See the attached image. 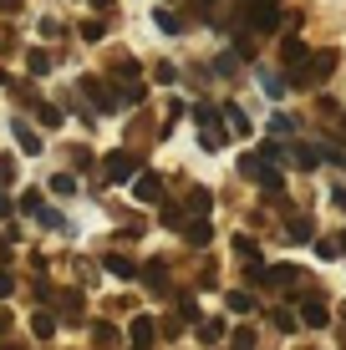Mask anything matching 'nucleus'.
<instances>
[{
    "mask_svg": "<svg viewBox=\"0 0 346 350\" xmlns=\"http://www.w3.org/2000/svg\"><path fill=\"white\" fill-rule=\"evenodd\" d=\"M336 62H341V56L331 51V46H326V51H306V62H301V66L291 71V87H301V92L321 87V81H326L331 71H336Z\"/></svg>",
    "mask_w": 346,
    "mask_h": 350,
    "instance_id": "f257e3e1",
    "label": "nucleus"
},
{
    "mask_svg": "<svg viewBox=\"0 0 346 350\" xmlns=\"http://www.w3.org/2000/svg\"><path fill=\"white\" fill-rule=\"evenodd\" d=\"M240 173L249 178V183H260L265 193H280V183H285V178H280V167L270 163L265 152H245V158H240Z\"/></svg>",
    "mask_w": 346,
    "mask_h": 350,
    "instance_id": "f03ea898",
    "label": "nucleus"
},
{
    "mask_svg": "<svg viewBox=\"0 0 346 350\" xmlns=\"http://www.w3.org/2000/svg\"><path fill=\"white\" fill-rule=\"evenodd\" d=\"M194 117H199V148H204V152H219V148H224V117H219V107L199 102Z\"/></svg>",
    "mask_w": 346,
    "mask_h": 350,
    "instance_id": "7ed1b4c3",
    "label": "nucleus"
},
{
    "mask_svg": "<svg viewBox=\"0 0 346 350\" xmlns=\"http://www.w3.org/2000/svg\"><path fill=\"white\" fill-rule=\"evenodd\" d=\"M249 31H275L280 26V0H245Z\"/></svg>",
    "mask_w": 346,
    "mask_h": 350,
    "instance_id": "20e7f679",
    "label": "nucleus"
},
{
    "mask_svg": "<svg viewBox=\"0 0 346 350\" xmlns=\"http://www.w3.org/2000/svg\"><path fill=\"white\" fill-rule=\"evenodd\" d=\"M82 92L92 96V107H97V112H117V107H123V96L107 87L102 77H82Z\"/></svg>",
    "mask_w": 346,
    "mask_h": 350,
    "instance_id": "39448f33",
    "label": "nucleus"
},
{
    "mask_svg": "<svg viewBox=\"0 0 346 350\" xmlns=\"http://www.w3.org/2000/svg\"><path fill=\"white\" fill-rule=\"evenodd\" d=\"M102 173H107V183H127V178L138 173V158L117 148V152H107V158H102Z\"/></svg>",
    "mask_w": 346,
    "mask_h": 350,
    "instance_id": "423d86ee",
    "label": "nucleus"
},
{
    "mask_svg": "<svg viewBox=\"0 0 346 350\" xmlns=\"http://www.w3.org/2000/svg\"><path fill=\"white\" fill-rule=\"evenodd\" d=\"M133 198L138 203H163V178L158 173H133Z\"/></svg>",
    "mask_w": 346,
    "mask_h": 350,
    "instance_id": "0eeeda50",
    "label": "nucleus"
},
{
    "mask_svg": "<svg viewBox=\"0 0 346 350\" xmlns=\"http://www.w3.org/2000/svg\"><path fill=\"white\" fill-rule=\"evenodd\" d=\"M295 320L311 325V330H321V325L331 320V310H326V299H321V295H306V299H301V315H295Z\"/></svg>",
    "mask_w": 346,
    "mask_h": 350,
    "instance_id": "6e6552de",
    "label": "nucleus"
},
{
    "mask_svg": "<svg viewBox=\"0 0 346 350\" xmlns=\"http://www.w3.org/2000/svg\"><path fill=\"white\" fill-rule=\"evenodd\" d=\"M153 335H158V320H153V315H138L133 330H127V340H133V350H153Z\"/></svg>",
    "mask_w": 346,
    "mask_h": 350,
    "instance_id": "1a4fd4ad",
    "label": "nucleus"
},
{
    "mask_svg": "<svg viewBox=\"0 0 346 350\" xmlns=\"http://www.w3.org/2000/svg\"><path fill=\"white\" fill-rule=\"evenodd\" d=\"M301 62H306V41H295V36H285V41H280V66H285V71H295Z\"/></svg>",
    "mask_w": 346,
    "mask_h": 350,
    "instance_id": "9d476101",
    "label": "nucleus"
},
{
    "mask_svg": "<svg viewBox=\"0 0 346 350\" xmlns=\"http://www.w3.org/2000/svg\"><path fill=\"white\" fill-rule=\"evenodd\" d=\"M295 280H301V269H295V264H275V269H265V284H270V289H291Z\"/></svg>",
    "mask_w": 346,
    "mask_h": 350,
    "instance_id": "9b49d317",
    "label": "nucleus"
},
{
    "mask_svg": "<svg viewBox=\"0 0 346 350\" xmlns=\"http://www.w3.org/2000/svg\"><path fill=\"white\" fill-rule=\"evenodd\" d=\"M285 239H291V244H311V239H316V224H311V219H291V224H285Z\"/></svg>",
    "mask_w": 346,
    "mask_h": 350,
    "instance_id": "f8f14e48",
    "label": "nucleus"
},
{
    "mask_svg": "<svg viewBox=\"0 0 346 350\" xmlns=\"http://www.w3.org/2000/svg\"><path fill=\"white\" fill-rule=\"evenodd\" d=\"M92 340H97L102 350H117V345H123V335H117V325H107V320H97V325H92Z\"/></svg>",
    "mask_w": 346,
    "mask_h": 350,
    "instance_id": "ddd939ff",
    "label": "nucleus"
},
{
    "mask_svg": "<svg viewBox=\"0 0 346 350\" xmlns=\"http://www.w3.org/2000/svg\"><path fill=\"white\" fill-rule=\"evenodd\" d=\"M56 310H62V315H66V325H77V320H82V295H77V289H66V295H56Z\"/></svg>",
    "mask_w": 346,
    "mask_h": 350,
    "instance_id": "4468645a",
    "label": "nucleus"
},
{
    "mask_svg": "<svg viewBox=\"0 0 346 350\" xmlns=\"http://www.w3.org/2000/svg\"><path fill=\"white\" fill-rule=\"evenodd\" d=\"M10 132H16V142H21V152H26V158H36V152H41V137H36L21 117H16V127H10Z\"/></svg>",
    "mask_w": 346,
    "mask_h": 350,
    "instance_id": "2eb2a0df",
    "label": "nucleus"
},
{
    "mask_svg": "<svg viewBox=\"0 0 346 350\" xmlns=\"http://www.w3.org/2000/svg\"><path fill=\"white\" fill-rule=\"evenodd\" d=\"M184 239H188V244H194V249H204L209 239H214V228H209V219H194V224H184Z\"/></svg>",
    "mask_w": 346,
    "mask_h": 350,
    "instance_id": "dca6fc26",
    "label": "nucleus"
},
{
    "mask_svg": "<svg viewBox=\"0 0 346 350\" xmlns=\"http://www.w3.org/2000/svg\"><path fill=\"white\" fill-rule=\"evenodd\" d=\"M143 274V284L153 289V295H163V289H169V269H163V264H148V269H138Z\"/></svg>",
    "mask_w": 346,
    "mask_h": 350,
    "instance_id": "f3484780",
    "label": "nucleus"
},
{
    "mask_svg": "<svg viewBox=\"0 0 346 350\" xmlns=\"http://www.w3.org/2000/svg\"><path fill=\"white\" fill-rule=\"evenodd\" d=\"M107 269H112L117 280H138V264L127 259V254H107Z\"/></svg>",
    "mask_w": 346,
    "mask_h": 350,
    "instance_id": "a211bd4d",
    "label": "nucleus"
},
{
    "mask_svg": "<svg viewBox=\"0 0 346 350\" xmlns=\"http://www.w3.org/2000/svg\"><path fill=\"white\" fill-rule=\"evenodd\" d=\"M219 117H224V127H230V132H240V137L249 132V117L240 112V107H230V102H224V112H219Z\"/></svg>",
    "mask_w": 346,
    "mask_h": 350,
    "instance_id": "6ab92c4d",
    "label": "nucleus"
},
{
    "mask_svg": "<svg viewBox=\"0 0 346 350\" xmlns=\"http://www.w3.org/2000/svg\"><path fill=\"white\" fill-rule=\"evenodd\" d=\"M36 117H41V127H62V107L56 102H36Z\"/></svg>",
    "mask_w": 346,
    "mask_h": 350,
    "instance_id": "aec40b11",
    "label": "nucleus"
},
{
    "mask_svg": "<svg viewBox=\"0 0 346 350\" xmlns=\"http://www.w3.org/2000/svg\"><path fill=\"white\" fill-rule=\"evenodd\" d=\"M188 208L199 213V219H204V213L214 208V198H209V188H188Z\"/></svg>",
    "mask_w": 346,
    "mask_h": 350,
    "instance_id": "412c9836",
    "label": "nucleus"
},
{
    "mask_svg": "<svg viewBox=\"0 0 346 350\" xmlns=\"http://www.w3.org/2000/svg\"><path fill=\"white\" fill-rule=\"evenodd\" d=\"M230 310L234 315H249V310H255V295H249V289H230Z\"/></svg>",
    "mask_w": 346,
    "mask_h": 350,
    "instance_id": "4be33fe9",
    "label": "nucleus"
},
{
    "mask_svg": "<svg viewBox=\"0 0 346 350\" xmlns=\"http://www.w3.org/2000/svg\"><path fill=\"white\" fill-rule=\"evenodd\" d=\"M26 66L36 71V77H46V71H51V51H41V46H36V51H26Z\"/></svg>",
    "mask_w": 346,
    "mask_h": 350,
    "instance_id": "5701e85b",
    "label": "nucleus"
},
{
    "mask_svg": "<svg viewBox=\"0 0 346 350\" xmlns=\"http://www.w3.org/2000/svg\"><path fill=\"white\" fill-rule=\"evenodd\" d=\"M112 77H123V81H138V62H133V56H117V62H112Z\"/></svg>",
    "mask_w": 346,
    "mask_h": 350,
    "instance_id": "b1692460",
    "label": "nucleus"
},
{
    "mask_svg": "<svg viewBox=\"0 0 346 350\" xmlns=\"http://www.w3.org/2000/svg\"><path fill=\"white\" fill-rule=\"evenodd\" d=\"M31 330L41 335V340H51V335H56V320H51V315H31Z\"/></svg>",
    "mask_w": 346,
    "mask_h": 350,
    "instance_id": "393cba45",
    "label": "nucleus"
},
{
    "mask_svg": "<svg viewBox=\"0 0 346 350\" xmlns=\"http://www.w3.org/2000/svg\"><path fill=\"white\" fill-rule=\"evenodd\" d=\"M234 254L249 264V259H260V249H255V239H245V234H240V239H234Z\"/></svg>",
    "mask_w": 346,
    "mask_h": 350,
    "instance_id": "a878e982",
    "label": "nucleus"
},
{
    "mask_svg": "<svg viewBox=\"0 0 346 350\" xmlns=\"http://www.w3.org/2000/svg\"><path fill=\"white\" fill-rule=\"evenodd\" d=\"M270 132H275V137H291V132H295V117H270Z\"/></svg>",
    "mask_w": 346,
    "mask_h": 350,
    "instance_id": "bb28decb",
    "label": "nucleus"
},
{
    "mask_svg": "<svg viewBox=\"0 0 346 350\" xmlns=\"http://www.w3.org/2000/svg\"><path fill=\"white\" fill-rule=\"evenodd\" d=\"M230 340H234L230 350H255V330H249V325H245V330H234Z\"/></svg>",
    "mask_w": 346,
    "mask_h": 350,
    "instance_id": "cd10ccee",
    "label": "nucleus"
},
{
    "mask_svg": "<svg viewBox=\"0 0 346 350\" xmlns=\"http://www.w3.org/2000/svg\"><path fill=\"white\" fill-rule=\"evenodd\" d=\"M51 193H66V198H71V193H77V178H71V173H56V178H51Z\"/></svg>",
    "mask_w": 346,
    "mask_h": 350,
    "instance_id": "c85d7f7f",
    "label": "nucleus"
},
{
    "mask_svg": "<svg viewBox=\"0 0 346 350\" xmlns=\"http://www.w3.org/2000/svg\"><path fill=\"white\" fill-rule=\"evenodd\" d=\"M10 183H16V158L0 152V188H10Z\"/></svg>",
    "mask_w": 346,
    "mask_h": 350,
    "instance_id": "c756f323",
    "label": "nucleus"
},
{
    "mask_svg": "<svg viewBox=\"0 0 346 350\" xmlns=\"http://www.w3.org/2000/svg\"><path fill=\"white\" fill-rule=\"evenodd\" d=\"M199 335H204V340H219V335H224V320H199Z\"/></svg>",
    "mask_w": 346,
    "mask_h": 350,
    "instance_id": "7c9ffc66",
    "label": "nucleus"
},
{
    "mask_svg": "<svg viewBox=\"0 0 346 350\" xmlns=\"http://www.w3.org/2000/svg\"><path fill=\"white\" fill-rule=\"evenodd\" d=\"M158 26H163V31H169V36H178V31H184V21H178V16H173V10H158Z\"/></svg>",
    "mask_w": 346,
    "mask_h": 350,
    "instance_id": "2f4dec72",
    "label": "nucleus"
},
{
    "mask_svg": "<svg viewBox=\"0 0 346 350\" xmlns=\"http://www.w3.org/2000/svg\"><path fill=\"white\" fill-rule=\"evenodd\" d=\"M102 31H107V21H87V26H82V41H102Z\"/></svg>",
    "mask_w": 346,
    "mask_h": 350,
    "instance_id": "473e14b6",
    "label": "nucleus"
},
{
    "mask_svg": "<svg viewBox=\"0 0 346 350\" xmlns=\"http://www.w3.org/2000/svg\"><path fill=\"white\" fill-rule=\"evenodd\" d=\"M163 224H169V228H184V213H178V203H163Z\"/></svg>",
    "mask_w": 346,
    "mask_h": 350,
    "instance_id": "72a5a7b5",
    "label": "nucleus"
},
{
    "mask_svg": "<svg viewBox=\"0 0 346 350\" xmlns=\"http://www.w3.org/2000/svg\"><path fill=\"white\" fill-rule=\"evenodd\" d=\"M270 320H275V330H295V325H301V320L291 315V310H275V315H270Z\"/></svg>",
    "mask_w": 346,
    "mask_h": 350,
    "instance_id": "f704fd0d",
    "label": "nucleus"
},
{
    "mask_svg": "<svg viewBox=\"0 0 346 350\" xmlns=\"http://www.w3.org/2000/svg\"><path fill=\"white\" fill-rule=\"evenodd\" d=\"M295 163H301V167H316L321 152H316V148H295Z\"/></svg>",
    "mask_w": 346,
    "mask_h": 350,
    "instance_id": "c9c22d12",
    "label": "nucleus"
},
{
    "mask_svg": "<svg viewBox=\"0 0 346 350\" xmlns=\"http://www.w3.org/2000/svg\"><path fill=\"white\" fill-rule=\"evenodd\" d=\"M316 254H321V259H336L341 249H336V239H321V244H316Z\"/></svg>",
    "mask_w": 346,
    "mask_h": 350,
    "instance_id": "e433bc0d",
    "label": "nucleus"
},
{
    "mask_svg": "<svg viewBox=\"0 0 346 350\" xmlns=\"http://www.w3.org/2000/svg\"><path fill=\"white\" fill-rule=\"evenodd\" d=\"M10 289H16V280H10V274H5V269H0V299H5V295H10Z\"/></svg>",
    "mask_w": 346,
    "mask_h": 350,
    "instance_id": "4c0bfd02",
    "label": "nucleus"
},
{
    "mask_svg": "<svg viewBox=\"0 0 346 350\" xmlns=\"http://www.w3.org/2000/svg\"><path fill=\"white\" fill-rule=\"evenodd\" d=\"M331 203H336V208L346 213V188H336V193H331Z\"/></svg>",
    "mask_w": 346,
    "mask_h": 350,
    "instance_id": "58836bf2",
    "label": "nucleus"
},
{
    "mask_svg": "<svg viewBox=\"0 0 346 350\" xmlns=\"http://www.w3.org/2000/svg\"><path fill=\"white\" fill-rule=\"evenodd\" d=\"M0 219H10V198H5V193H0Z\"/></svg>",
    "mask_w": 346,
    "mask_h": 350,
    "instance_id": "ea45409f",
    "label": "nucleus"
},
{
    "mask_svg": "<svg viewBox=\"0 0 346 350\" xmlns=\"http://www.w3.org/2000/svg\"><path fill=\"white\" fill-rule=\"evenodd\" d=\"M92 5H97V10H107V16H112V5H117V0H92Z\"/></svg>",
    "mask_w": 346,
    "mask_h": 350,
    "instance_id": "a19ab883",
    "label": "nucleus"
},
{
    "mask_svg": "<svg viewBox=\"0 0 346 350\" xmlns=\"http://www.w3.org/2000/svg\"><path fill=\"white\" fill-rule=\"evenodd\" d=\"M336 142H341V148H346V117H341V127H336Z\"/></svg>",
    "mask_w": 346,
    "mask_h": 350,
    "instance_id": "79ce46f5",
    "label": "nucleus"
},
{
    "mask_svg": "<svg viewBox=\"0 0 346 350\" xmlns=\"http://www.w3.org/2000/svg\"><path fill=\"white\" fill-rule=\"evenodd\" d=\"M10 330V315H5V310H0V335H5Z\"/></svg>",
    "mask_w": 346,
    "mask_h": 350,
    "instance_id": "37998d69",
    "label": "nucleus"
},
{
    "mask_svg": "<svg viewBox=\"0 0 346 350\" xmlns=\"http://www.w3.org/2000/svg\"><path fill=\"white\" fill-rule=\"evenodd\" d=\"M0 10H21V0H0Z\"/></svg>",
    "mask_w": 346,
    "mask_h": 350,
    "instance_id": "c03bdc74",
    "label": "nucleus"
},
{
    "mask_svg": "<svg viewBox=\"0 0 346 350\" xmlns=\"http://www.w3.org/2000/svg\"><path fill=\"white\" fill-rule=\"evenodd\" d=\"M336 249H341V254H346V234H341V239H336Z\"/></svg>",
    "mask_w": 346,
    "mask_h": 350,
    "instance_id": "a18cd8bd",
    "label": "nucleus"
},
{
    "mask_svg": "<svg viewBox=\"0 0 346 350\" xmlns=\"http://www.w3.org/2000/svg\"><path fill=\"white\" fill-rule=\"evenodd\" d=\"M0 87H5V71H0Z\"/></svg>",
    "mask_w": 346,
    "mask_h": 350,
    "instance_id": "49530a36",
    "label": "nucleus"
},
{
    "mask_svg": "<svg viewBox=\"0 0 346 350\" xmlns=\"http://www.w3.org/2000/svg\"><path fill=\"white\" fill-rule=\"evenodd\" d=\"M341 320H346V305H341Z\"/></svg>",
    "mask_w": 346,
    "mask_h": 350,
    "instance_id": "de8ad7c7",
    "label": "nucleus"
}]
</instances>
